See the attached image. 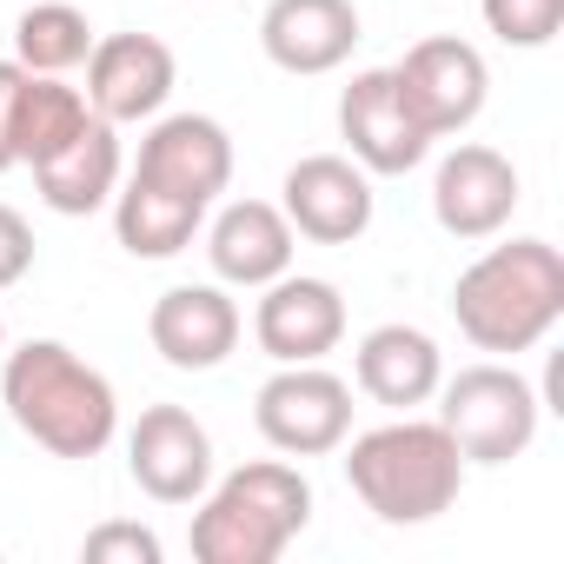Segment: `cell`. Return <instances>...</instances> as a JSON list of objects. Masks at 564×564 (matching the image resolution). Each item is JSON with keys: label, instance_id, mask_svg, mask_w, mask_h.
<instances>
[{"label": "cell", "instance_id": "1", "mask_svg": "<svg viewBox=\"0 0 564 564\" xmlns=\"http://www.w3.org/2000/svg\"><path fill=\"white\" fill-rule=\"evenodd\" d=\"M0 405L54 458H100L120 432L113 379L61 339H28L0 352Z\"/></svg>", "mask_w": 564, "mask_h": 564}, {"label": "cell", "instance_id": "2", "mask_svg": "<svg viewBox=\"0 0 564 564\" xmlns=\"http://www.w3.org/2000/svg\"><path fill=\"white\" fill-rule=\"evenodd\" d=\"M452 319L478 352H531L564 319V252L551 239L485 246L452 286Z\"/></svg>", "mask_w": 564, "mask_h": 564}, {"label": "cell", "instance_id": "3", "mask_svg": "<svg viewBox=\"0 0 564 564\" xmlns=\"http://www.w3.org/2000/svg\"><path fill=\"white\" fill-rule=\"evenodd\" d=\"M346 485L379 524H432L438 511L458 505L465 491V458L438 419H392L352 438L346 452Z\"/></svg>", "mask_w": 564, "mask_h": 564}, {"label": "cell", "instance_id": "4", "mask_svg": "<svg viewBox=\"0 0 564 564\" xmlns=\"http://www.w3.org/2000/svg\"><path fill=\"white\" fill-rule=\"evenodd\" d=\"M193 511V557L199 564H272L313 524V485L286 458H252L199 491Z\"/></svg>", "mask_w": 564, "mask_h": 564}, {"label": "cell", "instance_id": "5", "mask_svg": "<svg viewBox=\"0 0 564 564\" xmlns=\"http://www.w3.org/2000/svg\"><path fill=\"white\" fill-rule=\"evenodd\" d=\"M432 399H438V425L452 432L465 465H511V458H524L531 438H538V419H544L538 386L518 366H498V359L438 379Z\"/></svg>", "mask_w": 564, "mask_h": 564}, {"label": "cell", "instance_id": "6", "mask_svg": "<svg viewBox=\"0 0 564 564\" xmlns=\"http://www.w3.org/2000/svg\"><path fill=\"white\" fill-rule=\"evenodd\" d=\"M252 425L279 458H326L352 438V386L319 359L279 366L252 399Z\"/></svg>", "mask_w": 564, "mask_h": 564}, {"label": "cell", "instance_id": "7", "mask_svg": "<svg viewBox=\"0 0 564 564\" xmlns=\"http://www.w3.org/2000/svg\"><path fill=\"white\" fill-rule=\"evenodd\" d=\"M392 80H399V100L412 107V120L432 140L465 133L485 113V94H491L485 54L471 41H458V34H432V41L405 47V61L392 67Z\"/></svg>", "mask_w": 564, "mask_h": 564}, {"label": "cell", "instance_id": "8", "mask_svg": "<svg viewBox=\"0 0 564 564\" xmlns=\"http://www.w3.org/2000/svg\"><path fill=\"white\" fill-rule=\"evenodd\" d=\"M252 339L272 366H313L346 339V300L333 279L313 272H279L272 286H259Z\"/></svg>", "mask_w": 564, "mask_h": 564}, {"label": "cell", "instance_id": "9", "mask_svg": "<svg viewBox=\"0 0 564 564\" xmlns=\"http://www.w3.org/2000/svg\"><path fill=\"white\" fill-rule=\"evenodd\" d=\"M286 199H279V213L293 219V232L300 239H313V246H352V239H366V226H372V173L352 160V153H306L293 173H286V186H279Z\"/></svg>", "mask_w": 564, "mask_h": 564}, {"label": "cell", "instance_id": "10", "mask_svg": "<svg viewBox=\"0 0 564 564\" xmlns=\"http://www.w3.org/2000/svg\"><path fill=\"white\" fill-rule=\"evenodd\" d=\"M339 140H346L352 160H359L366 173H379V180L412 173V166H425V153H432V133H425V127L412 120V107L399 100L392 67L352 74V87L339 94Z\"/></svg>", "mask_w": 564, "mask_h": 564}, {"label": "cell", "instance_id": "11", "mask_svg": "<svg viewBox=\"0 0 564 564\" xmlns=\"http://www.w3.org/2000/svg\"><path fill=\"white\" fill-rule=\"evenodd\" d=\"M127 471L153 505H193L213 485V438L186 405H147L127 432Z\"/></svg>", "mask_w": 564, "mask_h": 564}, {"label": "cell", "instance_id": "12", "mask_svg": "<svg viewBox=\"0 0 564 564\" xmlns=\"http://www.w3.org/2000/svg\"><path fill=\"white\" fill-rule=\"evenodd\" d=\"M173 80H180V61L166 41L153 34H107L94 41L87 54V107L113 127H133V120H160V107L173 100Z\"/></svg>", "mask_w": 564, "mask_h": 564}, {"label": "cell", "instance_id": "13", "mask_svg": "<svg viewBox=\"0 0 564 564\" xmlns=\"http://www.w3.org/2000/svg\"><path fill=\"white\" fill-rule=\"evenodd\" d=\"M133 180H153V186H166L193 206H213L232 186V133L213 113H166L140 140Z\"/></svg>", "mask_w": 564, "mask_h": 564}, {"label": "cell", "instance_id": "14", "mask_svg": "<svg viewBox=\"0 0 564 564\" xmlns=\"http://www.w3.org/2000/svg\"><path fill=\"white\" fill-rule=\"evenodd\" d=\"M518 166L498 153V147H452L432 173V219L452 232V239H498L518 213Z\"/></svg>", "mask_w": 564, "mask_h": 564}, {"label": "cell", "instance_id": "15", "mask_svg": "<svg viewBox=\"0 0 564 564\" xmlns=\"http://www.w3.org/2000/svg\"><path fill=\"white\" fill-rule=\"evenodd\" d=\"M259 47L279 74L319 80L352 61L359 47V8L352 0H265L259 14Z\"/></svg>", "mask_w": 564, "mask_h": 564}, {"label": "cell", "instance_id": "16", "mask_svg": "<svg viewBox=\"0 0 564 564\" xmlns=\"http://www.w3.org/2000/svg\"><path fill=\"white\" fill-rule=\"evenodd\" d=\"M293 252H300V232L272 199H226L219 219L206 226V259L219 272V286L259 293L279 272H293Z\"/></svg>", "mask_w": 564, "mask_h": 564}, {"label": "cell", "instance_id": "17", "mask_svg": "<svg viewBox=\"0 0 564 564\" xmlns=\"http://www.w3.org/2000/svg\"><path fill=\"white\" fill-rule=\"evenodd\" d=\"M147 339L173 372H213L239 346V306L226 286H166L147 313Z\"/></svg>", "mask_w": 564, "mask_h": 564}, {"label": "cell", "instance_id": "18", "mask_svg": "<svg viewBox=\"0 0 564 564\" xmlns=\"http://www.w3.org/2000/svg\"><path fill=\"white\" fill-rule=\"evenodd\" d=\"M34 193H41V206L61 213V219L100 213V206L120 193V133H113V120L94 113L61 153H47V160L34 166Z\"/></svg>", "mask_w": 564, "mask_h": 564}, {"label": "cell", "instance_id": "19", "mask_svg": "<svg viewBox=\"0 0 564 564\" xmlns=\"http://www.w3.org/2000/svg\"><path fill=\"white\" fill-rule=\"evenodd\" d=\"M352 379H359V392L372 405L412 412V405H432V392L445 379V359H438V339L419 333V326H372L359 339Z\"/></svg>", "mask_w": 564, "mask_h": 564}, {"label": "cell", "instance_id": "20", "mask_svg": "<svg viewBox=\"0 0 564 564\" xmlns=\"http://www.w3.org/2000/svg\"><path fill=\"white\" fill-rule=\"evenodd\" d=\"M206 226V206L153 186V180H127L113 193V232L133 259H180Z\"/></svg>", "mask_w": 564, "mask_h": 564}, {"label": "cell", "instance_id": "21", "mask_svg": "<svg viewBox=\"0 0 564 564\" xmlns=\"http://www.w3.org/2000/svg\"><path fill=\"white\" fill-rule=\"evenodd\" d=\"M87 54H94V28L74 0H34L14 21V61L28 74H61L67 80L74 67H87Z\"/></svg>", "mask_w": 564, "mask_h": 564}, {"label": "cell", "instance_id": "22", "mask_svg": "<svg viewBox=\"0 0 564 564\" xmlns=\"http://www.w3.org/2000/svg\"><path fill=\"white\" fill-rule=\"evenodd\" d=\"M94 120V107H87V94L80 87H67L61 74H28V87H21V166H41L47 153H61L80 127Z\"/></svg>", "mask_w": 564, "mask_h": 564}, {"label": "cell", "instance_id": "23", "mask_svg": "<svg viewBox=\"0 0 564 564\" xmlns=\"http://www.w3.org/2000/svg\"><path fill=\"white\" fill-rule=\"evenodd\" d=\"M478 14L505 47H551L564 28V0H478Z\"/></svg>", "mask_w": 564, "mask_h": 564}, {"label": "cell", "instance_id": "24", "mask_svg": "<svg viewBox=\"0 0 564 564\" xmlns=\"http://www.w3.org/2000/svg\"><path fill=\"white\" fill-rule=\"evenodd\" d=\"M87 564H160V538L147 524H100L80 544Z\"/></svg>", "mask_w": 564, "mask_h": 564}, {"label": "cell", "instance_id": "25", "mask_svg": "<svg viewBox=\"0 0 564 564\" xmlns=\"http://www.w3.org/2000/svg\"><path fill=\"white\" fill-rule=\"evenodd\" d=\"M21 87H28V67L21 61H0V173L21 166Z\"/></svg>", "mask_w": 564, "mask_h": 564}, {"label": "cell", "instance_id": "26", "mask_svg": "<svg viewBox=\"0 0 564 564\" xmlns=\"http://www.w3.org/2000/svg\"><path fill=\"white\" fill-rule=\"evenodd\" d=\"M28 272H34V226L14 206H0V293L21 286Z\"/></svg>", "mask_w": 564, "mask_h": 564}, {"label": "cell", "instance_id": "27", "mask_svg": "<svg viewBox=\"0 0 564 564\" xmlns=\"http://www.w3.org/2000/svg\"><path fill=\"white\" fill-rule=\"evenodd\" d=\"M0 352H8V319H0Z\"/></svg>", "mask_w": 564, "mask_h": 564}]
</instances>
